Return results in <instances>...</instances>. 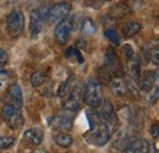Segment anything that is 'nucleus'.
<instances>
[{
	"label": "nucleus",
	"instance_id": "obj_1",
	"mask_svg": "<svg viewBox=\"0 0 159 153\" xmlns=\"http://www.w3.org/2000/svg\"><path fill=\"white\" fill-rule=\"evenodd\" d=\"M88 120H89V131L84 134V138L89 145L102 147L107 145L110 137V130L109 125L103 123L97 114L88 113Z\"/></svg>",
	"mask_w": 159,
	"mask_h": 153
},
{
	"label": "nucleus",
	"instance_id": "obj_2",
	"mask_svg": "<svg viewBox=\"0 0 159 153\" xmlns=\"http://www.w3.org/2000/svg\"><path fill=\"white\" fill-rule=\"evenodd\" d=\"M83 99L91 108H98L102 103V88L94 78H88L83 88Z\"/></svg>",
	"mask_w": 159,
	"mask_h": 153
},
{
	"label": "nucleus",
	"instance_id": "obj_3",
	"mask_svg": "<svg viewBox=\"0 0 159 153\" xmlns=\"http://www.w3.org/2000/svg\"><path fill=\"white\" fill-rule=\"evenodd\" d=\"M2 120L6 123V125L12 129V130H19L22 128L25 120L21 113V108L12 105V104H6L1 109Z\"/></svg>",
	"mask_w": 159,
	"mask_h": 153
},
{
	"label": "nucleus",
	"instance_id": "obj_4",
	"mask_svg": "<svg viewBox=\"0 0 159 153\" xmlns=\"http://www.w3.org/2000/svg\"><path fill=\"white\" fill-rule=\"evenodd\" d=\"M25 28V15L20 10H12L6 19V30L14 38L19 37Z\"/></svg>",
	"mask_w": 159,
	"mask_h": 153
},
{
	"label": "nucleus",
	"instance_id": "obj_5",
	"mask_svg": "<svg viewBox=\"0 0 159 153\" xmlns=\"http://www.w3.org/2000/svg\"><path fill=\"white\" fill-rule=\"evenodd\" d=\"M47 16H48V9H44V7L34 9L31 12V16H30V32H31V37L32 38L37 37L42 32L44 22L47 20Z\"/></svg>",
	"mask_w": 159,
	"mask_h": 153
},
{
	"label": "nucleus",
	"instance_id": "obj_6",
	"mask_svg": "<svg viewBox=\"0 0 159 153\" xmlns=\"http://www.w3.org/2000/svg\"><path fill=\"white\" fill-rule=\"evenodd\" d=\"M71 10V5L70 2H66V1H61L58 2L55 5H53L49 10H48V16L47 20L50 25H55V23H59L62 20H65L67 17L69 12Z\"/></svg>",
	"mask_w": 159,
	"mask_h": 153
},
{
	"label": "nucleus",
	"instance_id": "obj_7",
	"mask_svg": "<svg viewBox=\"0 0 159 153\" xmlns=\"http://www.w3.org/2000/svg\"><path fill=\"white\" fill-rule=\"evenodd\" d=\"M74 25L71 17H66L65 20H62L61 22H59L55 27V40L59 44H66L69 42V39L71 37V33L74 31Z\"/></svg>",
	"mask_w": 159,
	"mask_h": 153
},
{
	"label": "nucleus",
	"instance_id": "obj_8",
	"mask_svg": "<svg viewBox=\"0 0 159 153\" xmlns=\"http://www.w3.org/2000/svg\"><path fill=\"white\" fill-rule=\"evenodd\" d=\"M83 100V87L77 83L72 87L70 96L65 102V109L72 113H76L81 107V102Z\"/></svg>",
	"mask_w": 159,
	"mask_h": 153
},
{
	"label": "nucleus",
	"instance_id": "obj_9",
	"mask_svg": "<svg viewBox=\"0 0 159 153\" xmlns=\"http://www.w3.org/2000/svg\"><path fill=\"white\" fill-rule=\"evenodd\" d=\"M104 67L111 74V76L120 77L122 74V69H121V64H120L119 59L116 57L115 52L113 49H108L105 52V57H104Z\"/></svg>",
	"mask_w": 159,
	"mask_h": 153
},
{
	"label": "nucleus",
	"instance_id": "obj_10",
	"mask_svg": "<svg viewBox=\"0 0 159 153\" xmlns=\"http://www.w3.org/2000/svg\"><path fill=\"white\" fill-rule=\"evenodd\" d=\"M72 124H74V113L65 109L62 113L55 116L53 126L54 129L60 130V131H67L72 128Z\"/></svg>",
	"mask_w": 159,
	"mask_h": 153
},
{
	"label": "nucleus",
	"instance_id": "obj_11",
	"mask_svg": "<svg viewBox=\"0 0 159 153\" xmlns=\"http://www.w3.org/2000/svg\"><path fill=\"white\" fill-rule=\"evenodd\" d=\"M149 152V143L144 138H136L131 142H129L124 150L122 153H148Z\"/></svg>",
	"mask_w": 159,
	"mask_h": 153
},
{
	"label": "nucleus",
	"instance_id": "obj_12",
	"mask_svg": "<svg viewBox=\"0 0 159 153\" xmlns=\"http://www.w3.org/2000/svg\"><path fill=\"white\" fill-rule=\"evenodd\" d=\"M96 114H97V116L99 118L103 123H105L108 125V123H110L113 116H114V108H113L111 102L109 99L102 100L99 107L97 108V113Z\"/></svg>",
	"mask_w": 159,
	"mask_h": 153
},
{
	"label": "nucleus",
	"instance_id": "obj_13",
	"mask_svg": "<svg viewBox=\"0 0 159 153\" xmlns=\"http://www.w3.org/2000/svg\"><path fill=\"white\" fill-rule=\"evenodd\" d=\"M23 141L30 146H39L43 141V132L39 129H28L23 134Z\"/></svg>",
	"mask_w": 159,
	"mask_h": 153
},
{
	"label": "nucleus",
	"instance_id": "obj_14",
	"mask_svg": "<svg viewBox=\"0 0 159 153\" xmlns=\"http://www.w3.org/2000/svg\"><path fill=\"white\" fill-rule=\"evenodd\" d=\"M7 98L10 99L12 105H16L21 108L23 105V95H22V90L17 83L11 85L7 88Z\"/></svg>",
	"mask_w": 159,
	"mask_h": 153
},
{
	"label": "nucleus",
	"instance_id": "obj_15",
	"mask_svg": "<svg viewBox=\"0 0 159 153\" xmlns=\"http://www.w3.org/2000/svg\"><path fill=\"white\" fill-rule=\"evenodd\" d=\"M109 85H110V88H111V91L116 95V96H125L126 95V92H127V88H129V85L121 78V77H114L110 82H109Z\"/></svg>",
	"mask_w": 159,
	"mask_h": 153
},
{
	"label": "nucleus",
	"instance_id": "obj_16",
	"mask_svg": "<svg viewBox=\"0 0 159 153\" xmlns=\"http://www.w3.org/2000/svg\"><path fill=\"white\" fill-rule=\"evenodd\" d=\"M54 141H55V143H57L58 146H60V147L67 148V147H70V146L72 145L74 138L71 137V135L65 134V132H60V134L55 135Z\"/></svg>",
	"mask_w": 159,
	"mask_h": 153
},
{
	"label": "nucleus",
	"instance_id": "obj_17",
	"mask_svg": "<svg viewBox=\"0 0 159 153\" xmlns=\"http://www.w3.org/2000/svg\"><path fill=\"white\" fill-rule=\"evenodd\" d=\"M141 23L139 21H130L125 25L124 27V35L126 37H132L135 35H137L139 31H141Z\"/></svg>",
	"mask_w": 159,
	"mask_h": 153
},
{
	"label": "nucleus",
	"instance_id": "obj_18",
	"mask_svg": "<svg viewBox=\"0 0 159 153\" xmlns=\"http://www.w3.org/2000/svg\"><path fill=\"white\" fill-rule=\"evenodd\" d=\"M65 55H66L67 59H75L80 64L83 63V58H82L81 53H80L79 48H76V47H70V48L65 52Z\"/></svg>",
	"mask_w": 159,
	"mask_h": 153
},
{
	"label": "nucleus",
	"instance_id": "obj_19",
	"mask_svg": "<svg viewBox=\"0 0 159 153\" xmlns=\"http://www.w3.org/2000/svg\"><path fill=\"white\" fill-rule=\"evenodd\" d=\"M130 75L135 80H139L141 77V67H139V61L137 59H132L130 61Z\"/></svg>",
	"mask_w": 159,
	"mask_h": 153
},
{
	"label": "nucleus",
	"instance_id": "obj_20",
	"mask_svg": "<svg viewBox=\"0 0 159 153\" xmlns=\"http://www.w3.org/2000/svg\"><path fill=\"white\" fill-rule=\"evenodd\" d=\"M81 27H82V32H83L84 35H93V33L96 32L94 23L92 22V20H89V19L83 20V22H82Z\"/></svg>",
	"mask_w": 159,
	"mask_h": 153
},
{
	"label": "nucleus",
	"instance_id": "obj_21",
	"mask_svg": "<svg viewBox=\"0 0 159 153\" xmlns=\"http://www.w3.org/2000/svg\"><path fill=\"white\" fill-rule=\"evenodd\" d=\"M44 81H45V75H44V72L37 71V72H34V74L31 76V85H32L33 87L40 86Z\"/></svg>",
	"mask_w": 159,
	"mask_h": 153
},
{
	"label": "nucleus",
	"instance_id": "obj_22",
	"mask_svg": "<svg viewBox=\"0 0 159 153\" xmlns=\"http://www.w3.org/2000/svg\"><path fill=\"white\" fill-rule=\"evenodd\" d=\"M104 36L109 39L113 44H116V45L120 44V36L118 35V32H116L115 30H111V28L107 30V31L104 32Z\"/></svg>",
	"mask_w": 159,
	"mask_h": 153
},
{
	"label": "nucleus",
	"instance_id": "obj_23",
	"mask_svg": "<svg viewBox=\"0 0 159 153\" xmlns=\"http://www.w3.org/2000/svg\"><path fill=\"white\" fill-rule=\"evenodd\" d=\"M14 143H15V138L14 137L0 136V151L1 150H6V148H10Z\"/></svg>",
	"mask_w": 159,
	"mask_h": 153
},
{
	"label": "nucleus",
	"instance_id": "obj_24",
	"mask_svg": "<svg viewBox=\"0 0 159 153\" xmlns=\"http://www.w3.org/2000/svg\"><path fill=\"white\" fill-rule=\"evenodd\" d=\"M122 53H124V57L126 58L129 61H131L132 59H135V50L131 47V44L122 45Z\"/></svg>",
	"mask_w": 159,
	"mask_h": 153
},
{
	"label": "nucleus",
	"instance_id": "obj_25",
	"mask_svg": "<svg viewBox=\"0 0 159 153\" xmlns=\"http://www.w3.org/2000/svg\"><path fill=\"white\" fill-rule=\"evenodd\" d=\"M148 100H149V103H152V104L159 100V86L156 87V88H152V90L149 91V93H148Z\"/></svg>",
	"mask_w": 159,
	"mask_h": 153
},
{
	"label": "nucleus",
	"instance_id": "obj_26",
	"mask_svg": "<svg viewBox=\"0 0 159 153\" xmlns=\"http://www.w3.org/2000/svg\"><path fill=\"white\" fill-rule=\"evenodd\" d=\"M149 59L154 65L159 66V49H151L149 50Z\"/></svg>",
	"mask_w": 159,
	"mask_h": 153
},
{
	"label": "nucleus",
	"instance_id": "obj_27",
	"mask_svg": "<svg viewBox=\"0 0 159 153\" xmlns=\"http://www.w3.org/2000/svg\"><path fill=\"white\" fill-rule=\"evenodd\" d=\"M7 60H9V55H7V53H6L2 48H0V69H2V67L6 65Z\"/></svg>",
	"mask_w": 159,
	"mask_h": 153
},
{
	"label": "nucleus",
	"instance_id": "obj_28",
	"mask_svg": "<svg viewBox=\"0 0 159 153\" xmlns=\"http://www.w3.org/2000/svg\"><path fill=\"white\" fill-rule=\"evenodd\" d=\"M151 135H152L153 137H159V125L158 124L152 125V128H151Z\"/></svg>",
	"mask_w": 159,
	"mask_h": 153
},
{
	"label": "nucleus",
	"instance_id": "obj_29",
	"mask_svg": "<svg viewBox=\"0 0 159 153\" xmlns=\"http://www.w3.org/2000/svg\"><path fill=\"white\" fill-rule=\"evenodd\" d=\"M151 49H159V37L152 40V48Z\"/></svg>",
	"mask_w": 159,
	"mask_h": 153
},
{
	"label": "nucleus",
	"instance_id": "obj_30",
	"mask_svg": "<svg viewBox=\"0 0 159 153\" xmlns=\"http://www.w3.org/2000/svg\"><path fill=\"white\" fill-rule=\"evenodd\" d=\"M34 153H48L47 151H44V150H38V151H36Z\"/></svg>",
	"mask_w": 159,
	"mask_h": 153
},
{
	"label": "nucleus",
	"instance_id": "obj_31",
	"mask_svg": "<svg viewBox=\"0 0 159 153\" xmlns=\"http://www.w3.org/2000/svg\"><path fill=\"white\" fill-rule=\"evenodd\" d=\"M102 1H109V0H102Z\"/></svg>",
	"mask_w": 159,
	"mask_h": 153
}]
</instances>
